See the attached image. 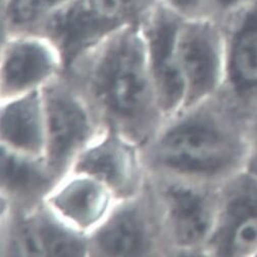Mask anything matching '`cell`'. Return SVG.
Listing matches in <instances>:
<instances>
[{
    "label": "cell",
    "instance_id": "277c9868",
    "mask_svg": "<svg viewBox=\"0 0 257 257\" xmlns=\"http://www.w3.org/2000/svg\"><path fill=\"white\" fill-rule=\"evenodd\" d=\"M176 46L186 87L185 106L190 109L217 96L226 63L222 23L207 16L182 18Z\"/></svg>",
    "mask_w": 257,
    "mask_h": 257
},
{
    "label": "cell",
    "instance_id": "5bb4252c",
    "mask_svg": "<svg viewBox=\"0 0 257 257\" xmlns=\"http://www.w3.org/2000/svg\"><path fill=\"white\" fill-rule=\"evenodd\" d=\"M152 240L148 221L135 205L115 211L97 228L94 247L106 256H140L151 250Z\"/></svg>",
    "mask_w": 257,
    "mask_h": 257
},
{
    "label": "cell",
    "instance_id": "9a60e30c",
    "mask_svg": "<svg viewBox=\"0 0 257 257\" xmlns=\"http://www.w3.org/2000/svg\"><path fill=\"white\" fill-rule=\"evenodd\" d=\"M41 157L14 151L3 145L2 184L13 195L29 197L47 190L53 174Z\"/></svg>",
    "mask_w": 257,
    "mask_h": 257
},
{
    "label": "cell",
    "instance_id": "52a82bcc",
    "mask_svg": "<svg viewBox=\"0 0 257 257\" xmlns=\"http://www.w3.org/2000/svg\"><path fill=\"white\" fill-rule=\"evenodd\" d=\"M219 187L191 181L165 188L167 222L177 246L206 252L216 224Z\"/></svg>",
    "mask_w": 257,
    "mask_h": 257
},
{
    "label": "cell",
    "instance_id": "e0dca14e",
    "mask_svg": "<svg viewBox=\"0 0 257 257\" xmlns=\"http://www.w3.org/2000/svg\"><path fill=\"white\" fill-rule=\"evenodd\" d=\"M36 226L44 256L85 255L87 246L78 231L64 223L53 213L39 214L35 217Z\"/></svg>",
    "mask_w": 257,
    "mask_h": 257
},
{
    "label": "cell",
    "instance_id": "6da1fadb",
    "mask_svg": "<svg viewBox=\"0 0 257 257\" xmlns=\"http://www.w3.org/2000/svg\"><path fill=\"white\" fill-rule=\"evenodd\" d=\"M190 109L159 138L155 159L190 181L219 187L245 169L247 117L219 95Z\"/></svg>",
    "mask_w": 257,
    "mask_h": 257
},
{
    "label": "cell",
    "instance_id": "9c48e42d",
    "mask_svg": "<svg viewBox=\"0 0 257 257\" xmlns=\"http://www.w3.org/2000/svg\"><path fill=\"white\" fill-rule=\"evenodd\" d=\"M43 100L46 125L44 157L51 172L58 174L87 146L92 122L82 101L66 89L48 88Z\"/></svg>",
    "mask_w": 257,
    "mask_h": 257
},
{
    "label": "cell",
    "instance_id": "ba28073f",
    "mask_svg": "<svg viewBox=\"0 0 257 257\" xmlns=\"http://www.w3.org/2000/svg\"><path fill=\"white\" fill-rule=\"evenodd\" d=\"M181 19L157 3L142 23L158 105L168 114L185 106L186 99L176 46Z\"/></svg>",
    "mask_w": 257,
    "mask_h": 257
},
{
    "label": "cell",
    "instance_id": "7a4b0ae2",
    "mask_svg": "<svg viewBox=\"0 0 257 257\" xmlns=\"http://www.w3.org/2000/svg\"><path fill=\"white\" fill-rule=\"evenodd\" d=\"M84 58L90 61L88 83L98 107L119 130L144 138L159 105L142 24L121 28Z\"/></svg>",
    "mask_w": 257,
    "mask_h": 257
},
{
    "label": "cell",
    "instance_id": "4fadbf2b",
    "mask_svg": "<svg viewBox=\"0 0 257 257\" xmlns=\"http://www.w3.org/2000/svg\"><path fill=\"white\" fill-rule=\"evenodd\" d=\"M3 145L20 153L44 157L46 125L43 94L34 90L9 98L2 110Z\"/></svg>",
    "mask_w": 257,
    "mask_h": 257
},
{
    "label": "cell",
    "instance_id": "5b68a950",
    "mask_svg": "<svg viewBox=\"0 0 257 257\" xmlns=\"http://www.w3.org/2000/svg\"><path fill=\"white\" fill-rule=\"evenodd\" d=\"M206 252L257 256V178L246 170L219 187L218 214Z\"/></svg>",
    "mask_w": 257,
    "mask_h": 257
},
{
    "label": "cell",
    "instance_id": "44dd1931",
    "mask_svg": "<svg viewBox=\"0 0 257 257\" xmlns=\"http://www.w3.org/2000/svg\"><path fill=\"white\" fill-rule=\"evenodd\" d=\"M244 170L257 178V147L250 148V152Z\"/></svg>",
    "mask_w": 257,
    "mask_h": 257
},
{
    "label": "cell",
    "instance_id": "3957f363",
    "mask_svg": "<svg viewBox=\"0 0 257 257\" xmlns=\"http://www.w3.org/2000/svg\"><path fill=\"white\" fill-rule=\"evenodd\" d=\"M155 0H70L39 27L58 50L63 66L82 60L123 27L142 24Z\"/></svg>",
    "mask_w": 257,
    "mask_h": 257
},
{
    "label": "cell",
    "instance_id": "2e32d148",
    "mask_svg": "<svg viewBox=\"0 0 257 257\" xmlns=\"http://www.w3.org/2000/svg\"><path fill=\"white\" fill-rule=\"evenodd\" d=\"M70 0H3V22L8 33L37 31Z\"/></svg>",
    "mask_w": 257,
    "mask_h": 257
},
{
    "label": "cell",
    "instance_id": "ffe728a7",
    "mask_svg": "<svg viewBox=\"0 0 257 257\" xmlns=\"http://www.w3.org/2000/svg\"><path fill=\"white\" fill-rule=\"evenodd\" d=\"M247 135L251 147H257V111L247 118Z\"/></svg>",
    "mask_w": 257,
    "mask_h": 257
},
{
    "label": "cell",
    "instance_id": "8992f818",
    "mask_svg": "<svg viewBox=\"0 0 257 257\" xmlns=\"http://www.w3.org/2000/svg\"><path fill=\"white\" fill-rule=\"evenodd\" d=\"M222 25L226 63L218 95L248 118L257 111V6L246 7Z\"/></svg>",
    "mask_w": 257,
    "mask_h": 257
},
{
    "label": "cell",
    "instance_id": "ac0fdd59",
    "mask_svg": "<svg viewBox=\"0 0 257 257\" xmlns=\"http://www.w3.org/2000/svg\"><path fill=\"white\" fill-rule=\"evenodd\" d=\"M250 2L251 0H207L205 16L223 23L250 6Z\"/></svg>",
    "mask_w": 257,
    "mask_h": 257
},
{
    "label": "cell",
    "instance_id": "7c38bea8",
    "mask_svg": "<svg viewBox=\"0 0 257 257\" xmlns=\"http://www.w3.org/2000/svg\"><path fill=\"white\" fill-rule=\"evenodd\" d=\"M75 172L99 180L113 194L127 195L137 184L136 153L121 137L108 134L82 150Z\"/></svg>",
    "mask_w": 257,
    "mask_h": 257
},
{
    "label": "cell",
    "instance_id": "d6986e66",
    "mask_svg": "<svg viewBox=\"0 0 257 257\" xmlns=\"http://www.w3.org/2000/svg\"><path fill=\"white\" fill-rule=\"evenodd\" d=\"M158 3L182 18L205 16L207 6V0H158Z\"/></svg>",
    "mask_w": 257,
    "mask_h": 257
},
{
    "label": "cell",
    "instance_id": "30bf717a",
    "mask_svg": "<svg viewBox=\"0 0 257 257\" xmlns=\"http://www.w3.org/2000/svg\"><path fill=\"white\" fill-rule=\"evenodd\" d=\"M63 66L54 44L36 31L8 33L3 51V92L8 97L37 90Z\"/></svg>",
    "mask_w": 257,
    "mask_h": 257
},
{
    "label": "cell",
    "instance_id": "8fae6325",
    "mask_svg": "<svg viewBox=\"0 0 257 257\" xmlns=\"http://www.w3.org/2000/svg\"><path fill=\"white\" fill-rule=\"evenodd\" d=\"M112 191L89 175H75L59 184L48 197L52 213L78 232L98 228L106 219Z\"/></svg>",
    "mask_w": 257,
    "mask_h": 257
}]
</instances>
